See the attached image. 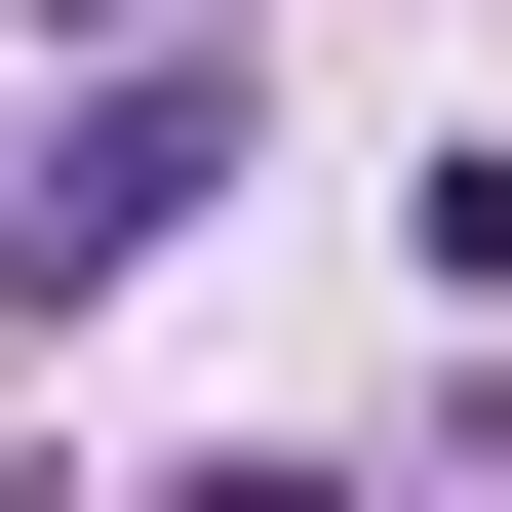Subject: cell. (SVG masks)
<instances>
[{"mask_svg": "<svg viewBox=\"0 0 512 512\" xmlns=\"http://www.w3.org/2000/svg\"><path fill=\"white\" fill-rule=\"evenodd\" d=\"M40 40H158V0H40Z\"/></svg>", "mask_w": 512, "mask_h": 512, "instance_id": "obj_2", "label": "cell"}, {"mask_svg": "<svg viewBox=\"0 0 512 512\" xmlns=\"http://www.w3.org/2000/svg\"><path fill=\"white\" fill-rule=\"evenodd\" d=\"M197 158H237V119H197V79H119V119L40 158V237H0V276H119V237H197Z\"/></svg>", "mask_w": 512, "mask_h": 512, "instance_id": "obj_1", "label": "cell"}]
</instances>
